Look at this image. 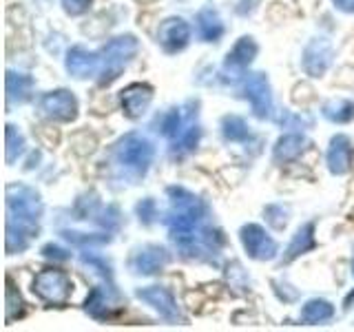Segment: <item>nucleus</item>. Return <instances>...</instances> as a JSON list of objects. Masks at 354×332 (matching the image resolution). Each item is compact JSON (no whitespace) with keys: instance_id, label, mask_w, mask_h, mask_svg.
I'll return each instance as SVG.
<instances>
[{"instance_id":"obj_3","label":"nucleus","mask_w":354,"mask_h":332,"mask_svg":"<svg viewBox=\"0 0 354 332\" xmlns=\"http://www.w3.org/2000/svg\"><path fill=\"white\" fill-rule=\"evenodd\" d=\"M155 158V147L147 136L140 133H127L115 144V160L122 169L133 171L136 175H144L149 171V166L153 164Z\"/></svg>"},{"instance_id":"obj_30","label":"nucleus","mask_w":354,"mask_h":332,"mask_svg":"<svg viewBox=\"0 0 354 332\" xmlns=\"http://www.w3.org/2000/svg\"><path fill=\"white\" fill-rule=\"evenodd\" d=\"M138 215H140V221H144V224H151V221L158 217V206H155L151 197L142 199L138 204Z\"/></svg>"},{"instance_id":"obj_13","label":"nucleus","mask_w":354,"mask_h":332,"mask_svg":"<svg viewBox=\"0 0 354 332\" xmlns=\"http://www.w3.org/2000/svg\"><path fill=\"white\" fill-rule=\"evenodd\" d=\"M326 164L332 175L350 173L352 164H354V144L348 136L339 133V136L330 140L328 151H326Z\"/></svg>"},{"instance_id":"obj_1","label":"nucleus","mask_w":354,"mask_h":332,"mask_svg":"<svg viewBox=\"0 0 354 332\" xmlns=\"http://www.w3.org/2000/svg\"><path fill=\"white\" fill-rule=\"evenodd\" d=\"M42 217V199L27 184L7 186V252H22L36 237Z\"/></svg>"},{"instance_id":"obj_15","label":"nucleus","mask_w":354,"mask_h":332,"mask_svg":"<svg viewBox=\"0 0 354 332\" xmlns=\"http://www.w3.org/2000/svg\"><path fill=\"white\" fill-rule=\"evenodd\" d=\"M259 53V44L252 36H241L235 44H232V49L228 51L226 60H224V69H230V71H243L248 69V66L254 62Z\"/></svg>"},{"instance_id":"obj_18","label":"nucleus","mask_w":354,"mask_h":332,"mask_svg":"<svg viewBox=\"0 0 354 332\" xmlns=\"http://www.w3.org/2000/svg\"><path fill=\"white\" fill-rule=\"evenodd\" d=\"M195 29H197V36L204 42H217L221 36H224V20H221V16L215 9L206 7L197 14Z\"/></svg>"},{"instance_id":"obj_11","label":"nucleus","mask_w":354,"mask_h":332,"mask_svg":"<svg viewBox=\"0 0 354 332\" xmlns=\"http://www.w3.org/2000/svg\"><path fill=\"white\" fill-rule=\"evenodd\" d=\"M153 102V86L147 82H131L120 91L122 113L129 120H140Z\"/></svg>"},{"instance_id":"obj_14","label":"nucleus","mask_w":354,"mask_h":332,"mask_svg":"<svg viewBox=\"0 0 354 332\" xmlns=\"http://www.w3.org/2000/svg\"><path fill=\"white\" fill-rule=\"evenodd\" d=\"M166 264H169V250L158 246V243H149V246H142L140 250L133 252V257H131V268H133V273L144 275V277L158 275Z\"/></svg>"},{"instance_id":"obj_5","label":"nucleus","mask_w":354,"mask_h":332,"mask_svg":"<svg viewBox=\"0 0 354 332\" xmlns=\"http://www.w3.org/2000/svg\"><path fill=\"white\" fill-rule=\"evenodd\" d=\"M38 109L47 120L64 122L66 124V122H73L77 118L80 104H77V98L73 95V91H69V89H55V91H47L40 95Z\"/></svg>"},{"instance_id":"obj_20","label":"nucleus","mask_w":354,"mask_h":332,"mask_svg":"<svg viewBox=\"0 0 354 332\" xmlns=\"http://www.w3.org/2000/svg\"><path fill=\"white\" fill-rule=\"evenodd\" d=\"M332 317H335V306L326 302V299H310L301 308V321L308 326L326 324Z\"/></svg>"},{"instance_id":"obj_27","label":"nucleus","mask_w":354,"mask_h":332,"mask_svg":"<svg viewBox=\"0 0 354 332\" xmlns=\"http://www.w3.org/2000/svg\"><path fill=\"white\" fill-rule=\"evenodd\" d=\"M62 237L66 241H71L73 246H102V243H109L111 237L109 235H86V232H75V230H62Z\"/></svg>"},{"instance_id":"obj_6","label":"nucleus","mask_w":354,"mask_h":332,"mask_svg":"<svg viewBox=\"0 0 354 332\" xmlns=\"http://www.w3.org/2000/svg\"><path fill=\"white\" fill-rule=\"evenodd\" d=\"M239 241H241V246H243V250H246L248 257L254 261H270L277 257V252H279L277 241L268 235V230L259 224L241 226Z\"/></svg>"},{"instance_id":"obj_9","label":"nucleus","mask_w":354,"mask_h":332,"mask_svg":"<svg viewBox=\"0 0 354 332\" xmlns=\"http://www.w3.org/2000/svg\"><path fill=\"white\" fill-rule=\"evenodd\" d=\"M332 60H335V47L332 42L324 36L313 38L301 53V66L306 75L310 77H321L326 75V71L332 66Z\"/></svg>"},{"instance_id":"obj_24","label":"nucleus","mask_w":354,"mask_h":332,"mask_svg":"<svg viewBox=\"0 0 354 332\" xmlns=\"http://www.w3.org/2000/svg\"><path fill=\"white\" fill-rule=\"evenodd\" d=\"M25 136L14 127V124H7V131H5V160L7 164H14L22 153H25Z\"/></svg>"},{"instance_id":"obj_4","label":"nucleus","mask_w":354,"mask_h":332,"mask_svg":"<svg viewBox=\"0 0 354 332\" xmlns=\"http://www.w3.org/2000/svg\"><path fill=\"white\" fill-rule=\"evenodd\" d=\"M31 290L38 299H42L44 304L62 306L69 302L73 282H71V277L60 268H44L33 277Z\"/></svg>"},{"instance_id":"obj_8","label":"nucleus","mask_w":354,"mask_h":332,"mask_svg":"<svg viewBox=\"0 0 354 332\" xmlns=\"http://www.w3.org/2000/svg\"><path fill=\"white\" fill-rule=\"evenodd\" d=\"M243 98L250 102V109L254 118L259 120H268L272 116V91H270V82L266 73H250L241 86Z\"/></svg>"},{"instance_id":"obj_26","label":"nucleus","mask_w":354,"mask_h":332,"mask_svg":"<svg viewBox=\"0 0 354 332\" xmlns=\"http://www.w3.org/2000/svg\"><path fill=\"white\" fill-rule=\"evenodd\" d=\"M160 129H162V136L175 140L180 133L184 131V120H182V113L180 109H171L166 111V113L162 116V122H160Z\"/></svg>"},{"instance_id":"obj_25","label":"nucleus","mask_w":354,"mask_h":332,"mask_svg":"<svg viewBox=\"0 0 354 332\" xmlns=\"http://www.w3.org/2000/svg\"><path fill=\"white\" fill-rule=\"evenodd\" d=\"M5 304H7V324H11L14 319H20L25 315V302H22V295L18 293V288L11 282V277H7V297H5Z\"/></svg>"},{"instance_id":"obj_10","label":"nucleus","mask_w":354,"mask_h":332,"mask_svg":"<svg viewBox=\"0 0 354 332\" xmlns=\"http://www.w3.org/2000/svg\"><path fill=\"white\" fill-rule=\"evenodd\" d=\"M191 36H193L191 25L180 16L166 18L158 27V44L166 53H177L186 49L188 42H191Z\"/></svg>"},{"instance_id":"obj_7","label":"nucleus","mask_w":354,"mask_h":332,"mask_svg":"<svg viewBox=\"0 0 354 332\" xmlns=\"http://www.w3.org/2000/svg\"><path fill=\"white\" fill-rule=\"evenodd\" d=\"M136 295H138L140 302L151 306L155 313H158L164 321H169V324L184 321L182 310H180V306H177L175 295L166 286H144V288H138Z\"/></svg>"},{"instance_id":"obj_28","label":"nucleus","mask_w":354,"mask_h":332,"mask_svg":"<svg viewBox=\"0 0 354 332\" xmlns=\"http://www.w3.org/2000/svg\"><path fill=\"white\" fill-rule=\"evenodd\" d=\"M266 213V219H268V224L274 228V230H283L286 224H288V208H283L281 204H270L268 208L263 210Z\"/></svg>"},{"instance_id":"obj_19","label":"nucleus","mask_w":354,"mask_h":332,"mask_svg":"<svg viewBox=\"0 0 354 332\" xmlns=\"http://www.w3.org/2000/svg\"><path fill=\"white\" fill-rule=\"evenodd\" d=\"M33 95V77L27 73L7 71V102L25 104Z\"/></svg>"},{"instance_id":"obj_21","label":"nucleus","mask_w":354,"mask_h":332,"mask_svg":"<svg viewBox=\"0 0 354 332\" xmlns=\"http://www.w3.org/2000/svg\"><path fill=\"white\" fill-rule=\"evenodd\" d=\"M326 120H330L332 124H348V122L354 120V102L346 98H335V100H328L321 109Z\"/></svg>"},{"instance_id":"obj_22","label":"nucleus","mask_w":354,"mask_h":332,"mask_svg":"<svg viewBox=\"0 0 354 332\" xmlns=\"http://www.w3.org/2000/svg\"><path fill=\"white\" fill-rule=\"evenodd\" d=\"M221 136L226 142H246L250 138V127L239 116H224L221 118Z\"/></svg>"},{"instance_id":"obj_23","label":"nucleus","mask_w":354,"mask_h":332,"mask_svg":"<svg viewBox=\"0 0 354 332\" xmlns=\"http://www.w3.org/2000/svg\"><path fill=\"white\" fill-rule=\"evenodd\" d=\"M84 310L97 321H106V319L113 317V313H111V306H109V299H106L102 288H93L91 295L86 297Z\"/></svg>"},{"instance_id":"obj_16","label":"nucleus","mask_w":354,"mask_h":332,"mask_svg":"<svg viewBox=\"0 0 354 332\" xmlns=\"http://www.w3.org/2000/svg\"><path fill=\"white\" fill-rule=\"evenodd\" d=\"M317 248V237H315V224L313 221H308V224L299 226V230L292 235L290 243H288V248L283 250V261L290 264L295 259H299L301 255L310 252Z\"/></svg>"},{"instance_id":"obj_12","label":"nucleus","mask_w":354,"mask_h":332,"mask_svg":"<svg viewBox=\"0 0 354 332\" xmlns=\"http://www.w3.org/2000/svg\"><path fill=\"white\" fill-rule=\"evenodd\" d=\"M64 69L75 80H86V77L100 75V53L88 51L82 44H75V47L66 51Z\"/></svg>"},{"instance_id":"obj_33","label":"nucleus","mask_w":354,"mask_h":332,"mask_svg":"<svg viewBox=\"0 0 354 332\" xmlns=\"http://www.w3.org/2000/svg\"><path fill=\"white\" fill-rule=\"evenodd\" d=\"M352 275H354V264H352Z\"/></svg>"},{"instance_id":"obj_32","label":"nucleus","mask_w":354,"mask_h":332,"mask_svg":"<svg viewBox=\"0 0 354 332\" xmlns=\"http://www.w3.org/2000/svg\"><path fill=\"white\" fill-rule=\"evenodd\" d=\"M339 11H346V14H354V0H332Z\"/></svg>"},{"instance_id":"obj_29","label":"nucleus","mask_w":354,"mask_h":332,"mask_svg":"<svg viewBox=\"0 0 354 332\" xmlns=\"http://www.w3.org/2000/svg\"><path fill=\"white\" fill-rule=\"evenodd\" d=\"M66 16H82L93 7V0H60Z\"/></svg>"},{"instance_id":"obj_2","label":"nucleus","mask_w":354,"mask_h":332,"mask_svg":"<svg viewBox=\"0 0 354 332\" xmlns=\"http://www.w3.org/2000/svg\"><path fill=\"white\" fill-rule=\"evenodd\" d=\"M140 42L131 33H122V36L111 38L104 49L100 51V77L97 82L106 86L111 82H115L122 75V71L127 69L129 62L138 55Z\"/></svg>"},{"instance_id":"obj_17","label":"nucleus","mask_w":354,"mask_h":332,"mask_svg":"<svg viewBox=\"0 0 354 332\" xmlns=\"http://www.w3.org/2000/svg\"><path fill=\"white\" fill-rule=\"evenodd\" d=\"M306 144L308 140L301 136V133H286L279 140L274 142L272 147V160L277 164H288V162H295L299 155L306 151Z\"/></svg>"},{"instance_id":"obj_31","label":"nucleus","mask_w":354,"mask_h":332,"mask_svg":"<svg viewBox=\"0 0 354 332\" xmlns=\"http://www.w3.org/2000/svg\"><path fill=\"white\" fill-rule=\"evenodd\" d=\"M42 255H44V257H51V259H60V261H66V259H69V255H66V250L60 248V246H53V243H49V246H44V248H42Z\"/></svg>"}]
</instances>
